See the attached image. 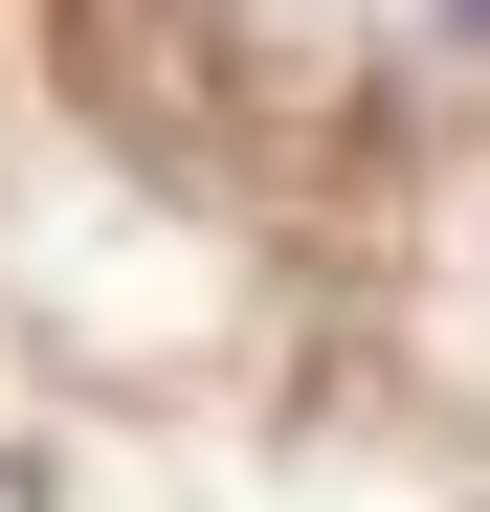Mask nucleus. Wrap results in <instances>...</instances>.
<instances>
[{
  "label": "nucleus",
  "instance_id": "1",
  "mask_svg": "<svg viewBox=\"0 0 490 512\" xmlns=\"http://www.w3.org/2000/svg\"><path fill=\"white\" fill-rule=\"evenodd\" d=\"M424 23H446V45H490V0H424Z\"/></svg>",
  "mask_w": 490,
  "mask_h": 512
}]
</instances>
